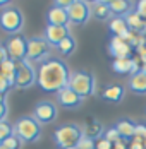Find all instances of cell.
Listing matches in <instances>:
<instances>
[{"instance_id": "1", "label": "cell", "mask_w": 146, "mask_h": 149, "mask_svg": "<svg viewBox=\"0 0 146 149\" xmlns=\"http://www.w3.org/2000/svg\"><path fill=\"white\" fill-rule=\"evenodd\" d=\"M71 70L64 60L50 57L40 63L36 70V84L46 93H55L69 86Z\"/></svg>"}, {"instance_id": "2", "label": "cell", "mask_w": 146, "mask_h": 149, "mask_svg": "<svg viewBox=\"0 0 146 149\" xmlns=\"http://www.w3.org/2000/svg\"><path fill=\"white\" fill-rule=\"evenodd\" d=\"M84 130L76 125V123H65L60 125L57 130L53 132V141L60 149H67V148H76L79 144V141L83 139Z\"/></svg>"}, {"instance_id": "3", "label": "cell", "mask_w": 146, "mask_h": 149, "mask_svg": "<svg viewBox=\"0 0 146 149\" xmlns=\"http://www.w3.org/2000/svg\"><path fill=\"white\" fill-rule=\"evenodd\" d=\"M69 88L77 93L81 98H88L91 94H95L96 89V79L95 75L88 70H74L71 72V79H69Z\"/></svg>"}, {"instance_id": "4", "label": "cell", "mask_w": 146, "mask_h": 149, "mask_svg": "<svg viewBox=\"0 0 146 149\" xmlns=\"http://www.w3.org/2000/svg\"><path fill=\"white\" fill-rule=\"evenodd\" d=\"M14 135L22 142H36L41 135V123L34 117H21L14 123Z\"/></svg>"}, {"instance_id": "5", "label": "cell", "mask_w": 146, "mask_h": 149, "mask_svg": "<svg viewBox=\"0 0 146 149\" xmlns=\"http://www.w3.org/2000/svg\"><path fill=\"white\" fill-rule=\"evenodd\" d=\"M24 24L22 14L14 9V7H7L0 12V29L9 33V34H17Z\"/></svg>"}, {"instance_id": "6", "label": "cell", "mask_w": 146, "mask_h": 149, "mask_svg": "<svg viewBox=\"0 0 146 149\" xmlns=\"http://www.w3.org/2000/svg\"><path fill=\"white\" fill-rule=\"evenodd\" d=\"M46 58H50V45L45 38H31L28 40V62H38L41 63Z\"/></svg>"}, {"instance_id": "7", "label": "cell", "mask_w": 146, "mask_h": 149, "mask_svg": "<svg viewBox=\"0 0 146 149\" xmlns=\"http://www.w3.org/2000/svg\"><path fill=\"white\" fill-rule=\"evenodd\" d=\"M5 50L9 58L14 62H24L28 55V40L21 34H14L5 41Z\"/></svg>"}, {"instance_id": "8", "label": "cell", "mask_w": 146, "mask_h": 149, "mask_svg": "<svg viewBox=\"0 0 146 149\" xmlns=\"http://www.w3.org/2000/svg\"><path fill=\"white\" fill-rule=\"evenodd\" d=\"M36 82V70L31 65V62H17V72H15V86L21 89L31 88Z\"/></svg>"}, {"instance_id": "9", "label": "cell", "mask_w": 146, "mask_h": 149, "mask_svg": "<svg viewBox=\"0 0 146 149\" xmlns=\"http://www.w3.org/2000/svg\"><path fill=\"white\" fill-rule=\"evenodd\" d=\"M67 14H69V22L77 24V26H83L89 21V17L93 15L91 12V5L86 3L84 0H76L72 5L67 9Z\"/></svg>"}, {"instance_id": "10", "label": "cell", "mask_w": 146, "mask_h": 149, "mask_svg": "<svg viewBox=\"0 0 146 149\" xmlns=\"http://www.w3.org/2000/svg\"><path fill=\"white\" fill-rule=\"evenodd\" d=\"M57 115H58L57 104L53 101H48V100H43V101L36 103L34 110H33V117L40 123H52L57 118Z\"/></svg>"}, {"instance_id": "11", "label": "cell", "mask_w": 146, "mask_h": 149, "mask_svg": "<svg viewBox=\"0 0 146 149\" xmlns=\"http://www.w3.org/2000/svg\"><path fill=\"white\" fill-rule=\"evenodd\" d=\"M132 48L129 45V41L119 38V36H114L108 43V53L114 57V58H132Z\"/></svg>"}, {"instance_id": "12", "label": "cell", "mask_w": 146, "mask_h": 149, "mask_svg": "<svg viewBox=\"0 0 146 149\" xmlns=\"http://www.w3.org/2000/svg\"><path fill=\"white\" fill-rule=\"evenodd\" d=\"M69 36H71L69 26H50V24L45 28V34H43V38L48 41V45L55 46V48H57L65 38H69Z\"/></svg>"}, {"instance_id": "13", "label": "cell", "mask_w": 146, "mask_h": 149, "mask_svg": "<svg viewBox=\"0 0 146 149\" xmlns=\"http://www.w3.org/2000/svg\"><path fill=\"white\" fill-rule=\"evenodd\" d=\"M83 100H84V98H81L77 93H74L69 86L64 88V89H60L57 93V101H58V104L64 106V108H77V106H81Z\"/></svg>"}, {"instance_id": "14", "label": "cell", "mask_w": 146, "mask_h": 149, "mask_svg": "<svg viewBox=\"0 0 146 149\" xmlns=\"http://www.w3.org/2000/svg\"><path fill=\"white\" fill-rule=\"evenodd\" d=\"M139 60L138 58H114L112 62V70L117 72V74H136L139 72Z\"/></svg>"}, {"instance_id": "15", "label": "cell", "mask_w": 146, "mask_h": 149, "mask_svg": "<svg viewBox=\"0 0 146 149\" xmlns=\"http://www.w3.org/2000/svg\"><path fill=\"white\" fill-rule=\"evenodd\" d=\"M108 29L114 36H119V38H122L126 41H129L132 36V31L129 29L124 17H112V21L108 22Z\"/></svg>"}, {"instance_id": "16", "label": "cell", "mask_w": 146, "mask_h": 149, "mask_svg": "<svg viewBox=\"0 0 146 149\" xmlns=\"http://www.w3.org/2000/svg\"><path fill=\"white\" fill-rule=\"evenodd\" d=\"M46 21L50 26H67L69 24V14H67V9L64 7H50V10L46 12Z\"/></svg>"}, {"instance_id": "17", "label": "cell", "mask_w": 146, "mask_h": 149, "mask_svg": "<svg viewBox=\"0 0 146 149\" xmlns=\"http://www.w3.org/2000/svg\"><path fill=\"white\" fill-rule=\"evenodd\" d=\"M114 127L117 129V132L120 134V137L124 141L134 139V135H136V123L131 118H120Z\"/></svg>"}, {"instance_id": "18", "label": "cell", "mask_w": 146, "mask_h": 149, "mask_svg": "<svg viewBox=\"0 0 146 149\" xmlns=\"http://www.w3.org/2000/svg\"><path fill=\"white\" fill-rule=\"evenodd\" d=\"M129 89L136 94H146V74L141 70L129 77Z\"/></svg>"}, {"instance_id": "19", "label": "cell", "mask_w": 146, "mask_h": 149, "mask_svg": "<svg viewBox=\"0 0 146 149\" xmlns=\"http://www.w3.org/2000/svg\"><path fill=\"white\" fill-rule=\"evenodd\" d=\"M102 98L105 101H110V103H119V101H122V98H124V88L119 86V84L107 86L102 93Z\"/></svg>"}, {"instance_id": "20", "label": "cell", "mask_w": 146, "mask_h": 149, "mask_svg": "<svg viewBox=\"0 0 146 149\" xmlns=\"http://www.w3.org/2000/svg\"><path fill=\"white\" fill-rule=\"evenodd\" d=\"M110 10L115 17H126L129 12H132V2L131 0H115L110 5Z\"/></svg>"}, {"instance_id": "21", "label": "cell", "mask_w": 146, "mask_h": 149, "mask_svg": "<svg viewBox=\"0 0 146 149\" xmlns=\"http://www.w3.org/2000/svg\"><path fill=\"white\" fill-rule=\"evenodd\" d=\"M126 19V22H127V26H129V29L134 31V33H141L143 31V28H145V19H141L139 15L136 14L134 10L132 12H129V14L124 17Z\"/></svg>"}, {"instance_id": "22", "label": "cell", "mask_w": 146, "mask_h": 149, "mask_svg": "<svg viewBox=\"0 0 146 149\" xmlns=\"http://www.w3.org/2000/svg\"><path fill=\"white\" fill-rule=\"evenodd\" d=\"M91 12H93V15H95L98 21H107V19L112 15L110 5H105V3H102V2H96V3L91 7Z\"/></svg>"}, {"instance_id": "23", "label": "cell", "mask_w": 146, "mask_h": 149, "mask_svg": "<svg viewBox=\"0 0 146 149\" xmlns=\"http://www.w3.org/2000/svg\"><path fill=\"white\" fill-rule=\"evenodd\" d=\"M57 50L64 55V57H67V55H72V52L76 50V40H74L72 36H69V38H65L60 45L57 46Z\"/></svg>"}, {"instance_id": "24", "label": "cell", "mask_w": 146, "mask_h": 149, "mask_svg": "<svg viewBox=\"0 0 146 149\" xmlns=\"http://www.w3.org/2000/svg\"><path fill=\"white\" fill-rule=\"evenodd\" d=\"M102 134H105L103 132V127L102 123H98V122H93V123H89L86 127V130H84V135H88V137H91V139H100V137H103Z\"/></svg>"}, {"instance_id": "25", "label": "cell", "mask_w": 146, "mask_h": 149, "mask_svg": "<svg viewBox=\"0 0 146 149\" xmlns=\"http://www.w3.org/2000/svg\"><path fill=\"white\" fill-rule=\"evenodd\" d=\"M11 135H14V125H11L9 122H0V144H4V141Z\"/></svg>"}, {"instance_id": "26", "label": "cell", "mask_w": 146, "mask_h": 149, "mask_svg": "<svg viewBox=\"0 0 146 149\" xmlns=\"http://www.w3.org/2000/svg\"><path fill=\"white\" fill-rule=\"evenodd\" d=\"M4 146H5L7 149H21L22 141H21L17 135H11L9 139H5V141H4Z\"/></svg>"}, {"instance_id": "27", "label": "cell", "mask_w": 146, "mask_h": 149, "mask_svg": "<svg viewBox=\"0 0 146 149\" xmlns=\"http://www.w3.org/2000/svg\"><path fill=\"white\" fill-rule=\"evenodd\" d=\"M103 137L107 139V141H110L112 144H115V142H119L122 137H120V134L117 132V129L115 127H110V129H107L105 130V134H103Z\"/></svg>"}, {"instance_id": "28", "label": "cell", "mask_w": 146, "mask_h": 149, "mask_svg": "<svg viewBox=\"0 0 146 149\" xmlns=\"http://www.w3.org/2000/svg\"><path fill=\"white\" fill-rule=\"evenodd\" d=\"M95 146H96V141L95 139H91L88 135H83V139L79 141V144L76 148L77 149H95Z\"/></svg>"}, {"instance_id": "29", "label": "cell", "mask_w": 146, "mask_h": 149, "mask_svg": "<svg viewBox=\"0 0 146 149\" xmlns=\"http://www.w3.org/2000/svg\"><path fill=\"white\" fill-rule=\"evenodd\" d=\"M134 12L139 15L141 19H146V0H138V2H136Z\"/></svg>"}, {"instance_id": "30", "label": "cell", "mask_w": 146, "mask_h": 149, "mask_svg": "<svg viewBox=\"0 0 146 149\" xmlns=\"http://www.w3.org/2000/svg\"><path fill=\"white\" fill-rule=\"evenodd\" d=\"M134 139L146 141V125L145 123H136V135H134Z\"/></svg>"}, {"instance_id": "31", "label": "cell", "mask_w": 146, "mask_h": 149, "mask_svg": "<svg viewBox=\"0 0 146 149\" xmlns=\"http://www.w3.org/2000/svg\"><path fill=\"white\" fill-rule=\"evenodd\" d=\"M95 149H114V144H112L110 141H107L105 137H100V139H96Z\"/></svg>"}, {"instance_id": "32", "label": "cell", "mask_w": 146, "mask_h": 149, "mask_svg": "<svg viewBox=\"0 0 146 149\" xmlns=\"http://www.w3.org/2000/svg\"><path fill=\"white\" fill-rule=\"evenodd\" d=\"M7 117V103H5V98L0 96V122H5Z\"/></svg>"}, {"instance_id": "33", "label": "cell", "mask_w": 146, "mask_h": 149, "mask_svg": "<svg viewBox=\"0 0 146 149\" xmlns=\"http://www.w3.org/2000/svg\"><path fill=\"white\" fill-rule=\"evenodd\" d=\"M9 88H11V84H9V81L4 77V75L0 74V96H4L7 91H9Z\"/></svg>"}, {"instance_id": "34", "label": "cell", "mask_w": 146, "mask_h": 149, "mask_svg": "<svg viewBox=\"0 0 146 149\" xmlns=\"http://www.w3.org/2000/svg\"><path fill=\"white\" fill-rule=\"evenodd\" d=\"M74 2H76V0H53V5H57V7H64V9H69Z\"/></svg>"}, {"instance_id": "35", "label": "cell", "mask_w": 146, "mask_h": 149, "mask_svg": "<svg viewBox=\"0 0 146 149\" xmlns=\"http://www.w3.org/2000/svg\"><path fill=\"white\" fill-rule=\"evenodd\" d=\"M129 149H146L145 141H139V139H132V142L129 144Z\"/></svg>"}, {"instance_id": "36", "label": "cell", "mask_w": 146, "mask_h": 149, "mask_svg": "<svg viewBox=\"0 0 146 149\" xmlns=\"http://www.w3.org/2000/svg\"><path fill=\"white\" fill-rule=\"evenodd\" d=\"M9 60V55H7V50H5V45H0V65Z\"/></svg>"}, {"instance_id": "37", "label": "cell", "mask_w": 146, "mask_h": 149, "mask_svg": "<svg viewBox=\"0 0 146 149\" xmlns=\"http://www.w3.org/2000/svg\"><path fill=\"white\" fill-rule=\"evenodd\" d=\"M136 52H138V55H139V60H141L143 63H146V46H141V48H138Z\"/></svg>"}, {"instance_id": "38", "label": "cell", "mask_w": 146, "mask_h": 149, "mask_svg": "<svg viewBox=\"0 0 146 149\" xmlns=\"http://www.w3.org/2000/svg\"><path fill=\"white\" fill-rule=\"evenodd\" d=\"M126 146H127V141L120 139L119 142H115V144H114V149H126Z\"/></svg>"}, {"instance_id": "39", "label": "cell", "mask_w": 146, "mask_h": 149, "mask_svg": "<svg viewBox=\"0 0 146 149\" xmlns=\"http://www.w3.org/2000/svg\"><path fill=\"white\" fill-rule=\"evenodd\" d=\"M100 2H102V3H105V5H112L115 0H100Z\"/></svg>"}, {"instance_id": "40", "label": "cell", "mask_w": 146, "mask_h": 149, "mask_svg": "<svg viewBox=\"0 0 146 149\" xmlns=\"http://www.w3.org/2000/svg\"><path fill=\"white\" fill-rule=\"evenodd\" d=\"M9 2H11V0H0V7H5Z\"/></svg>"}, {"instance_id": "41", "label": "cell", "mask_w": 146, "mask_h": 149, "mask_svg": "<svg viewBox=\"0 0 146 149\" xmlns=\"http://www.w3.org/2000/svg\"><path fill=\"white\" fill-rule=\"evenodd\" d=\"M84 2L89 3V5H95V3H96V2H100V0H84Z\"/></svg>"}, {"instance_id": "42", "label": "cell", "mask_w": 146, "mask_h": 149, "mask_svg": "<svg viewBox=\"0 0 146 149\" xmlns=\"http://www.w3.org/2000/svg\"><path fill=\"white\" fill-rule=\"evenodd\" d=\"M139 70H141L143 74H146V63H143V65H141V69H139Z\"/></svg>"}, {"instance_id": "43", "label": "cell", "mask_w": 146, "mask_h": 149, "mask_svg": "<svg viewBox=\"0 0 146 149\" xmlns=\"http://www.w3.org/2000/svg\"><path fill=\"white\" fill-rule=\"evenodd\" d=\"M141 34H143V36H146V24H145V28H143V31H141Z\"/></svg>"}, {"instance_id": "44", "label": "cell", "mask_w": 146, "mask_h": 149, "mask_svg": "<svg viewBox=\"0 0 146 149\" xmlns=\"http://www.w3.org/2000/svg\"><path fill=\"white\" fill-rule=\"evenodd\" d=\"M67 149H77V148H67Z\"/></svg>"}, {"instance_id": "45", "label": "cell", "mask_w": 146, "mask_h": 149, "mask_svg": "<svg viewBox=\"0 0 146 149\" xmlns=\"http://www.w3.org/2000/svg\"><path fill=\"white\" fill-rule=\"evenodd\" d=\"M145 46H146V45H145Z\"/></svg>"}]
</instances>
